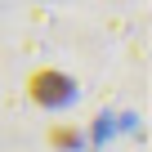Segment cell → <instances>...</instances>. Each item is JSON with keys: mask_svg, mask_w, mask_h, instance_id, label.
I'll use <instances>...</instances> for the list:
<instances>
[{"mask_svg": "<svg viewBox=\"0 0 152 152\" xmlns=\"http://www.w3.org/2000/svg\"><path fill=\"white\" fill-rule=\"evenodd\" d=\"M45 139H49V148H58V152H76V148H81V130H76V125H49Z\"/></svg>", "mask_w": 152, "mask_h": 152, "instance_id": "cell-2", "label": "cell"}, {"mask_svg": "<svg viewBox=\"0 0 152 152\" xmlns=\"http://www.w3.org/2000/svg\"><path fill=\"white\" fill-rule=\"evenodd\" d=\"M72 94H76V81H72L67 72H58V67H40V72L27 76V99L36 107H45V112L72 103Z\"/></svg>", "mask_w": 152, "mask_h": 152, "instance_id": "cell-1", "label": "cell"}]
</instances>
